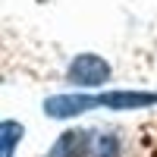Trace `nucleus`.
Here are the masks:
<instances>
[{
  "label": "nucleus",
  "instance_id": "nucleus-1",
  "mask_svg": "<svg viewBox=\"0 0 157 157\" xmlns=\"http://www.w3.org/2000/svg\"><path fill=\"white\" fill-rule=\"evenodd\" d=\"M110 63L98 54H75L66 66V82L72 88H101L110 82Z\"/></svg>",
  "mask_w": 157,
  "mask_h": 157
},
{
  "label": "nucleus",
  "instance_id": "nucleus-2",
  "mask_svg": "<svg viewBox=\"0 0 157 157\" xmlns=\"http://www.w3.org/2000/svg\"><path fill=\"white\" fill-rule=\"evenodd\" d=\"M101 101L98 94H88V91H66V94H50L44 101V113L50 120H72L78 113L98 110Z\"/></svg>",
  "mask_w": 157,
  "mask_h": 157
},
{
  "label": "nucleus",
  "instance_id": "nucleus-3",
  "mask_svg": "<svg viewBox=\"0 0 157 157\" xmlns=\"http://www.w3.org/2000/svg\"><path fill=\"white\" fill-rule=\"evenodd\" d=\"M101 107L107 110H138V107H151V104H157V91H132V88H116V91H104V94H98Z\"/></svg>",
  "mask_w": 157,
  "mask_h": 157
},
{
  "label": "nucleus",
  "instance_id": "nucleus-4",
  "mask_svg": "<svg viewBox=\"0 0 157 157\" xmlns=\"http://www.w3.org/2000/svg\"><path fill=\"white\" fill-rule=\"evenodd\" d=\"M88 148H91V132H85V129H69V132H63L54 145H50L47 157H88Z\"/></svg>",
  "mask_w": 157,
  "mask_h": 157
},
{
  "label": "nucleus",
  "instance_id": "nucleus-5",
  "mask_svg": "<svg viewBox=\"0 0 157 157\" xmlns=\"http://www.w3.org/2000/svg\"><path fill=\"white\" fill-rule=\"evenodd\" d=\"M120 154H123V141L113 132H91L88 157H120Z\"/></svg>",
  "mask_w": 157,
  "mask_h": 157
},
{
  "label": "nucleus",
  "instance_id": "nucleus-6",
  "mask_svg": "<svg viewBox=\"0 0 157 157\" xmlns=\"http://www.w3.org/2000/svg\"><path fill=\"white\" fill-rule=\"evenodd\" d=\"M25 138V126L16 120H3L0 123V141H3V157H13L16 145Z\"/></svg>",
  "mask_w": 157,
  "mask_h": 157
}]
</instances>
